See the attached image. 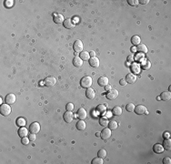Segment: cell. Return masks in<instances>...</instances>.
<instances>
[{
	"label": "cell",
	"mask_w": 171,
	"mask_h": 164,
	"mask_svg": "<svg viewBox=\"0 0 171 164\" xmlns=\"http://www.w3.org/2000/svg\"><path fill=\"white\" fill-rule=\"evenodd\" d=\"M119 83H120L121 86H126V85L127 84V82H126V78H122V79L119 81Z\"/></svg>",
	"instance_id": "41"
},
{
	"label": "cell",
	"mask_w": 171,
	"mask_h": 164,
	"mask_svg": "<svg viewBox=\"0 0 171 164\" xmlns=\"http://www.w3.org/2000/svg\"><path fill=\"white\" fill-rule=\"evenodd\" d=\"M97 155H98V157H100V158L104 159L105 157L106 156V151L104 149H101L98 151V152H97Z\"/></svg>",
	"instance_id": "33"
},
{
	"label": "cell",
	"mask_w": 171,
	"mask_h": 164,
	"mask_svg": "<svg viewBox=\"0 0 171 164\" xmlns=\"http://www.w3.org/2000/svg\"><path fill=\"white\" fill-rule=\"evenodd\" d=\"M16 123H17V125L18 126L19 128L24 127V126L26 125V119H23V118H18V119H17V121H16Z\"/></svg>",
	"instance_id": "32"
},
{
	"label": "cell",
	"mask_w": 171,
	"mask_h": 164,
	"mask_svg": "<svg viewBox=\"0 0 171 164\" xmlns=\"http://www.w3.org/2000/svg\"><path fill=\"white\" fill-rule=\"evenodd\" d=\"M140 41H141V38H140L138 36H133L132 38H131V43L134 46H138L140 44Z\"/></svg>",
	"instance_id": "27"
},
{
	"label": "cell",
	"mask_w": 171,
	"mask_h": 164,
	"mask_svg": "<svg viewBox=\"0 0 171 164\" xmlns=\"http://www.w3.org/2000/svg\"><path fill=\"white\" fill-rule=\"evenodd\" d=\"M117 97H118V91H117V90H109V91H108V93H106V99H110V100H113V99H117Z\"/></svg>",
	"instance_id": "8"
},
{
	"label": "cell",
	"mask_w": 171,
	"mask_h": 164,
	"mask_svg": "<svg viewBox=\"0 0 171 164\" xmlns=\"http://www.w3.org/2000/svg\"><path fill=\"white\" fill-rule=\"evenodd\" d=\"M133 58H134V57H133V56H128V58H127L128 61H132Z\"/></svg>",
	"instance_id": "47"
},
{
	"label": "cell",
	"mask_w": 171,
	"mask_h": 164,
	"mask_svg": "<svg viewBox=\"0 0 171 164\" xmlns=\"http://www.w3.org/2000/svg\"><path fill=\"white\" fill-rule=\"evenodd\" d=\"M170 99H171L170 91H164V92H162L161 95H160V99H161V100L167 101Z\"/></svg>",
	"instance_id": "19"
},
{
	"label": "cell",
	"mask_w": 171,
	"mask_h": 164,
	"mask_svg": "<svg viewBox=\"0 0 171 164\" xmlns=\"http://www.w3.org/2000/svg\"><path fill=\"white\" fill-rule=\"evenodd\" d=\"M0 113L2 114L3 116H8L11 113V107L9 104H2L0 107Z\"/></svg>",
	"instance_id": "2"
},
{
	"label": "cell",
	"mask_w": 171,
	"mask_h": 164,
	"mask_svg": "<svg viewBox=\"0 0 171 164\" xmlns=\"http://www.w3.org/2000/svg\"><path fill=\"white\" fill-rule=\"evenodd\" d=\"M96 136H97V138H99V137H101V132H97V133H96Z\"/></svg>",
	"instance_id": "48"
},
{
	"label": "cell",
	"mask_w": 171,
	"mask_h": 164,
	"mask_svg": "<svg viewBox=\"0 0 171 164\" xmlns=\"http://www.w3.org/2000/svg\"><path fill=\"white\" fill-rule=\"evenodd\" d=\"M77 117L79 119H85L87 118V111H86L85 108H80L79 110H77Z\"/></svg>",
	"instance_id": "18"
},
{
	"label": "cell",
	"mask_w": 171,
	"mask_h": 164,
	"mask_svg": "<svg viewBox=\"0 0 171 164\" xmlns=\"http://www.w3.org/2000/svg\"><path fill=\"white\" fill-rule=\"evenodd\" d=\"M163 148H164V149L170 151L171 149V140H170V139H166L165 138V140H164V143H163Z\"/></svg>",
	"instance_id": "24"
},
{
	"label": "cell",
	"mask_w": 171,
	"mask_h": 164,
	"mask_svg": "<svg viewBox=\"0 0 171 164\" xmlns=\"http://www.w3.org/2000/svg\"><path fill=\"white\" fill-rule=\"evenodd\" d=\"M135 107L136 106H135L133 103H129V104H127L126 106V110H127L128 112H132V111H134Z\"/></svg>",
	"instance_id": "35"
},
{
	"label": "cell",
	"mask_w": 171,
	"mask_h": 164,
	"mask_svg": "<svg viewBox=\"0 0 171 164\" xmlns=\"http://www.w3.org/2000/svg\"><path fill=\"white\" fill-rule=\"evenodd\" d=\"M30 140L27 138V137H23L22 138V140H21V142H22L23 145H27L28 143H29Z\"/></svg>",
	"instance_id": "37"
},
{
	"label": "cell",
	"mask_w": 171,
	"mask_h": 164,
	"mask_svg": "<svg viewBox=\"0 0 171 164\" xmlns=\"http://www.w3.org/2000/svg\"><path fill=\"white\" fill-rule=\"evenodd\" d=\"M137 49H138V52L142 53V54H146V53H147V51H148V49H147V46H146L145 44H139V45H138Z\"/></svg>",
	"instance_id": "21"
},
{
	"label": "cell",
	"mask_w": 171,
	"mask_h": 164,
	"mask_svg": "<svg viewBox=\"0 0 171 164\" xmlns=\"http://www.w3.org/2000/svg\"><path fill=\"white\" fill-rule=\"evenodd\" d=\"M105 90L106 91H109V90H111V86L110 85H106V86H105Z\"/></svg>",
	"instance_id": "43"
},
{
	"label": "cell",
	"mask_w": 171,
	"mask_h": 164,
	"mask_svg": "<svg viewBox=\"0 0 171 164\" xmlns=\"http://www.w3.org/2000/svg\"><path fill=\"white\" fill-rule=\"evenodd\" d=\"M86 128H87V124H86V122L83 119H80V120L76 123V129H77L78 131H84V129H86Z\"/></svg>",
	"instance_id": "20"
},
{
	"label": "cell",
	"mask_w": 171,
	"mask_h": 164,
	"mask_svg": "<svg viewBox=\"0 0 171 164\" xmlns=\"http://www.w3.org/2000/svg\"><path fill=\"white\" fill-rule=\"evenodd\" d=\"M112 112H113V114L115 116H120L121 114H122V112H123V110H122V108H121V107L116 106V107H114V108H113V110H112Z\"/></svg>",
	"instance_id": "25"
},
{
	"label": "cell",
	"mask_w": 171,
	"mask_h": 164,
	"mask_svg": "<svg viewBox=\"0 0 171 164\" xmlns=\"http://www.w3.org/2000/svg\"><path fill=\"white\" fill-rule=\"evenodd\" d=\"M29 131L31 133H38L40 131V125H39L38 122H33L31 125L29 126Z\"/></svg>",
	"instance_id": "6"
},
{
	"label": "cell",
	"mask_w": 171,
	"mask_h": 164,
	"mask_svg": "<svg viewBox=\"0 0 171 164\" xmlns=\"http://www.w3.org/2000/svg\"><path fill=\"white\" fill-rule=\"evenodd\" d=\"M86 96H87V98L89 99H94L96 97V92L95 90H93V88H89L87 90V91H86Z\"/></svg>",
	"instance_id": "15"
},
{
	"label": "cell",
	"mask_w": 171,
	"mask_h": 164,
	"mask_svg": "<svg viewBox=\"0 0 171 164\" xmlns=\"http://www.w3.org/2000/svg\"><path fill=\"white\" fill-rule=\"evenodd\" d=\"M168 137H169L168 132H165V133H164V138H168Z\"/></svg>",
	"instance_id": "46"
},
{
	"label": "cell",
	"mask_w": 171,
	"mask_h": 164,
	"mask_svg": "<svg viewBox=\"0 0 171 164\" xmlns=\"http://www.w3.org/2000/svg\"><path fill=\"white\" fill-rule=\"evenodd\" d=\"M79 57H80V58L83 60V61L84 60H89V58H90L89 53L87 52V51H82V52L80 53Z\"/></svg>",
	"instance_id": "28"
},
{
	"label": "cell",
	"mask_w": 171,
	"mask_h": 164,
	"mask_svg": "<svg viewBox=\"0 0 171 164\" xmlns=\"http://www.w3.org/2000/svg\"><path fill=\"white\" fill-rule=\"evenodd\" d=\"M73 65L76 67H81L83 66V60L80 58V57L76 56L74 58H73Z\"/></svg>",
	"instance_id": "13"
},
{
	"label": "cell",
	"mask_w": 171,
	"mask_h": 164,
	"mask_svg": "<svg viewBox=\"0 0 171 164\" xmlns=\"http://www.w3.org/2000/svg\"><path fill=\"white\" fill-rule=\"evenodd\" d=\"M117 127H118V124H117V121H115L114 119H112V120H110L109 122H108V128H109L110 129H117Z\"/></svg>",
	"instance_id": "30"
},
{
	"label": "cell",
	"mask_w": 171,
	"mask_h": 164,
	"mask_svg": "<svg viewBox=\"0 0 171 164\" xmlns=\"http://www.w3.org/2000/svg\"><path fill=\"white\" fill-rule=\"evenodd\" d=\"M97 83L100 87H105L108 85V78L106 77H100L97 80Z\"/></svg>",
	"instance_id": "17"
},
{
	"label": "cell",
	"mask_w": 171,
	"mask_h": 164,
	"mask_svg": "<svg viewBox=\"0 0 171 164\" xmlns=\"http://www.w3.org/2000/svg\"><path fill=\"white\" fill-rule=\"evenodd\" d=\"M66 110H67V111H73V110H74V104L71 102L67 103V106H66Z\"/></svg>",
	"instance_id": "36"
},
{
	"label": "cell",
	"mask_w": 171,
	"mask_h": 164,
	"mask_svg": "<svg viewBox=\"0 0 171 164\" xmlns=\"http://www.w3.org/2000/svg\"><path fill=\"white\" fill-rule=\"evenodd\" d=\"M142 67H143L144 69H148L149 67H151V63L149 60L147 59H142Z\"/></svg>",
	"instance_id": "31"
},
{
	"label": "cell",
	"mask_w": 171,
	"mask_h": 164,
	"mask_svg": "<svg viewBox=\"0 0 171 164\" xmlns=\"http://www.w3.org/2000/svg\"><path fill=\"white\" fill-rule=\"evenodd\" d=\"M97 111L98 112L100 115H104V114L106 113V105H104V104L98 105V106H97Z\"/></svg>",
	"instance_id": "23"
},
{
	"label": "cell",
	"mask_w": 171,
	"mask_h": 164,
	"mask_svg": "<svg viewBox=\"0 0 171 164\" xmlns=\"http://www.w3.org/2000/svg\"><path fill=\"white\" fill-rule=\"evenodd\" d=\"M63 25H64V26H65L66 28H67V29H72V28H74L75 26H76V23H75L74 20L71 19V18L65 19Z\"/></svg>",
	"instance_id": "7"
},
{
	"label": "cell",
	"mask_w": 171,
	"mask_h": 164,
	"mask_svg": "<svg viewBox=\"0 0 171 164\" xmlns=\"http://www.w3.org/2000/svg\"><path fill=\"white\" fill-rule=\"evenodd\" d=\"M148 2H149V0H139V1H138V3H140V4H142V5H147V4H148Z\"/></svg>",
	"instance_id": "42"
},
{
	"label": "cell",
	"mask_w": 171,
	"mask_h": 164,
	"mask_svg": "<svg viewBox=\"0 0 171 164\" xmlns=\"http://www.w3.org/2000/svg\"><path fill=\"white\" fill-rule=\"evenodd\" d=\"M108 122H109V120H108V118L102 117L99 119V124H100L102 127H106V126H108Z\"/></svg>",
	"instance_id": "29"
},
{
	"label": "cell",
	"mask_w": 171,
	"mask_h": 164,
	"mask_svg": "<svg viewBox=\"0 0 171 164\" xmlns=\"http://www.w3.org/2000/svg\"><path fill=\"white\" fill-rule=\"evenodd\" d=\"M28 134V129H26V128L25 127H20L18 129V135L21 137V138H23V137H26Z\"/></svg>",
	"instance_id": "22"
},
{
	"label": "cell",
	"mask_w": 171,
	"mask_h": 164,
	"mask_svg": "<svg viewBox=\"0 0 171 164\" xmlns=\"http://www.w3.org/2000/svg\"><path fill=\"white\" fill-rule=\"evenodd\" d=\"M95 55H96L95 51H91V52H89V56H91V58H94Z\"/></svg>",
	"instance_id": "44"
},
{
	"label": "cell",
	"mask_w": 171,
	"mask_h": 164,
	"mask_svg": "<svg viewBox=\"0 0 171 164\" xmlns=\"http://www.w3.org/2000/svg\"><path fill=\"white\" fill-rule=\"evenodd\" d=\"M83 43H82V41L77 39V40L75 41L74 45H73V49H74L75 52H77V53H81L83 51Z\"/></svg>",
	"instance_id": "3"
},
{
	"label": "cell",
	"mask_w": 171,
	"mask_h": 164,
	"mask_svg": "<svg viewBox=\"0 0 171 164\" xmlns=\"http://www.w3.org/2000/svg\"><path fill=\"white\" fill-rule=\"evenodd\" d=\"M134 111L136 112L138 115H143V114H147V110L144 105H138L137 107H135Z\"/></svg>",
	"instance_id": "4"
},
{
	"label": "cell",
	"mask_w": 171,
	"mask_h": 164,
	"mask_svg": "<svg viewBox=\"0 0 171 164\" xmlns=\"http://www.w3.org/2000/svg\"><path fill=\"white\" fill-rule=\"evenodd\" d=\"M89 64H90V66L93 67H98L100 62H99V59L97 57H94V58H89Z\"/></svg>",
	"instance_id": "16"
},
{
	"label": "cell",
	"mask_w": 171,
	"mask_h": 164,
	"mask_svg": "<svg viewBox=\"0 0 171 164\" xmlns=\"http://www.w3.org/2000/svg\"><path fill=\"white\" fill-rule=\"evenodd\" d=\"M28 139L30 140V141H35V139H37V137H35V133H30V134L28 135Z\"/></svg>",
	"instance_id": "39"
},
{
	"label": "cell",
	"mask_w": 171,
	"mask_h": 164,
	"mask_svg": "<svg viewBox=\"0 0 171 164\" xmlns=\"http://www.w3.org/2000/svg\"><path fill=\"white\" fill-rule=\"evenodd\" d=\"M16 99H17V98H16V96L14 95V94H8V95H6V98H5L6 103L9 105L14 104V103L16 102Z\"/></svg>",
	"instance_id": "11"
},
{
	"label": "cell",
	"mask_w": 171,
	"mask_h": 164,
	"mask_svg": "<svg viewBox=\"0 0 171 164\" xmlns=\"http://www.w3.org/2000/svg\"><path fill=\"white\" fill-rule=\"evenodd\" d=\"M163 163L164 164H170L171 163V159L168 158V157H166V158L163 159Z\"/></svg>",
	"instance_id": "40"
},
{
	"label": "cell",
	"mask_w": 171,
	"mask_h": 164,
	"mask_svg": "<svg viewBox=\"0 0 171 164\" xmlns=\"http://www.w3.org/2000/svg\"><path fill=\"white\" fill-rule=\"evenodd\" d=\"M65 19L61 14H54V22L56 24H63Z\"/></svg>",
	"instance_id": "14"
},
{
	"label": "cell",
	"mask_w": 171,
	"mask_h": 164,
	"mask_svg": "<svg viewBox=\"0 0 171 164\" xmlns=\"http://www.w3.org/2000/svg\"><path fill=\"white\" fill-rule=\"evenodd\" d=\"M56 83V78L54 77H47L44 80V84L47 87H53Z\"/></svg>",
	"instance_id": "5"
},
{
	"label": "cell",
	"mask_w": 171,
	"mask_h": 164,
	"mask_svg": "<svg viewBox=\"0 0 171 164\" xmlns=\"http://www.w3.org/2000/svg\"><path fill=\"white\" fill-rule=\"evenodd\" d=\"M64 119L67 123H71L74 119V114L72 111H67L64 114Z\"/></svg>",
	"instance_id": "10"
},
{
	"label": "cell",
	"mask_w": 171,
	"mask_h": 164,
	"mask_svg": "<svg viewBox=\"0 0 171 164\" xmlns=\"http://www.w3.org/2000/svg\"><path fill=\"white\" fill-rule=\"evenodd\" d=\"M127 2H128V4L132 6H138V0H128Z\"/></svg>",
	"instance_id": "38"
},
{
	"label": "cell",
	"mask_w": 171,
	"mask_h": 164,
	"mask_svg": "<svg viewBox=\"0 0 171 164\" xmlns=\"http://www.w3.org/2000/svg\"><path fill=\"white\" fill-rule=\"evenodd\" d=\"M110 137H111V129L109 128H106V129H104L101 131V138L103 140H106L108 139H109Z\"/></svg>",
	"instance_id": "9"
},
{
	"label": "cell",
	"mask_w": 171,
	"mask_h": 164,
	"mask_svg": "<svg viewBox=\"0 0 171 164\" xmlns=\"http://www.w3.org/2000/svg\"><path fill=\"white\" fill-rule=\"evenodd\" d=\"M103 162H104L103 161V159L100 158V157L93 159V160H92V164H102Z\"/></svg>",
	"instance_id": "34"
},
{
	"label": "cell",
	"mask_w": 171,
	"mask_h": 164,
	"mask_svg": "<svg viewBox=\"0 0 171 164\" xmlns=\"http://www.w3.org/2000/svg\"><path fill=\"white\" fill-rule=\"evenodd\" d=\"M92 83H93V79H92L91 77L89 76H86L80 80V85H81L82 88H89L92 86Z\"/></svg>",
	"instance_id": "1"
},
{
	"label": "cell",
	"mask_w": 171,
	"mask_h": 164,
	"mask_svg": "<svg viewBox=\"0 0 171 164\" xmlns=\"http://www.w3.org/2000/svg\"><path fill=\"white\" fill-rule=\"evenodd\" d=\"M6 6H10V5L13 4V1H6Z\"/></svg>",
	"instance_id": "45"
},
{
	"label": "cell",
	"mask_w": 171,
	"mask_h": 164,
	"mask_svg": "<svg viewBox=\"0 0 171 164\" xmlns=\"http://www.w3.org/2000/svg\"><path fill=\"white\" fill-rule=\"evenodd\" d=\"M153 149H154V151L156 153H162L164 151V148H163V145H161V144H155L154 147H153Z\"/></svg>",
	"instance_id": "26"
},
{
	"label": "cell",
	"mask_w": 171,
	"mask_h": 164,
	"mask_svg": "<svg viewBox=\"0 0 171 164\" xmlns=\"http://www.w3.org/2000/svg\"><path fill=\"white\" fill-rule=\"evenodd\" d=\"M126 80L129 84H133V83H135V82L137 81V76L134 73H129V74L126 75Z\"/></svg>",
	"instance_id": "12"
}]
</instances>
